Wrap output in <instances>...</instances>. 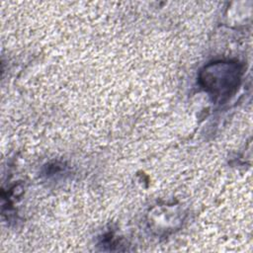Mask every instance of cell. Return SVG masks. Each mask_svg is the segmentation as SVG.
Returning <instances> with one entry per match:
<instances>
[{
  "instance_id": "6da1fadb",
  "label": "cell",
  "mask_w": 253,
  "mask_h": 253,
  "mask_svg": "<svg viewBox=\"0 0 253 253\" xmlns=\"http://www.w3.org/2000/svg\"><path fill=\"white\" fill-rule=\"evenodd\" d=\"M242 66L233 60H218L207 64L200 73V83L215 101H225L237 89Z\"/></svg>"
}]
</instances>
